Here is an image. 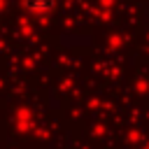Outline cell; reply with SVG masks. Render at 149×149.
<instances>
[{
  "label": "cell",
  "mask_w": 149,
  "mask_h": 149,
  "mask_svg": "<svg viewBox=\"0 0 149 149\" xmlns=\"http://www.w3.org/2000/svg\"><path fill=\"white\" fill-rule=\"evenodd\" d=\"M23 5L35 16H44V14H51L56 9V0H23Z\"/></svg>",
  "instance_id": "obj_1"
}]
</instances>
